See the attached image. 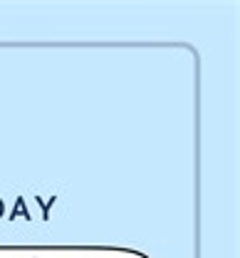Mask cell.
Returning a JSON list of instances; mask_svg holds the SVG:
<instances>
[{
	"label": "cell",
	"instance_id": "obj_1",
	"mask_svg": "<svg viewBox=\"0 0 240 258\" xmlns=\"http://www.w3.org/2000/svg\"><path fill=\"white\" fill-rule=\"evenodd\" d=\"M18 216H23V219H28V221H30V211L25 209V199H23V196H18V199H15V211L10 214V219H18Z\"/></svg>",
	"mask_w": 240,
	"mask_h": 258
},
{
	"label": "cell",
	"instance_id": "obj_2",
	"mask_svg": "<svg viewBox=\"0 0 240 258\" xmlns=\"http://www.w3.org/2000/svg\"><path fill=\"white\" fill-rule=\"evenodd\" d=\"M55 201H57L55 196H52L50 201H42V199H37V204L42 206V216H45V219H50V209H52V204H55Z\"/></svg>",
	"mask_w": 240,
	"mask_h": 258
},
{
	"label": "cell",
	"instance_id": "obj_3",
	"mask_svg": "<svg viewBox=\"0 0 240 258\" xmlns=\"http://www.w3.org/2000/svg\"><path fill=\"white\" fill-rule=\"evenodd\" d=\"M0 216H3V199H0Z\"/></svg>",
	"mask_w": 240,
	"mask_h": 258
}]
</instances>
